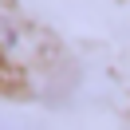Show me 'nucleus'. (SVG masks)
<instances>
[{
  "mask_svg": "<svg viewBox=\"0 0 130 130\" xmlns=\"http://www.w3.org/2000/svg\"><path fill=\"white\" fill-rule=\"evenodd\" d=\"M0 130H36V126H20V122H0Z\"/></svg>",
  "mask_w": 130,
  "mask_h": 130,
  "instance_id": "obj_1",
  "label": "nucleus"
}]
</instances>
